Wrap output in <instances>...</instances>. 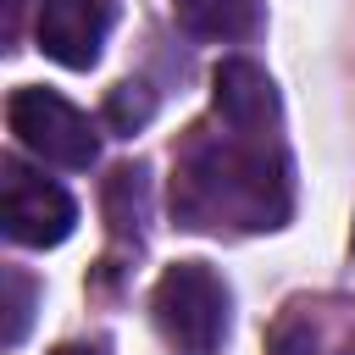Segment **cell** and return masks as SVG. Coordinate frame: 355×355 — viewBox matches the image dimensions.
<instances>
[{"label":"cell","mask_w":355,"mask_h":355,"mask_svg":"<svg viewBox=\"0 0 355 355\" xmlns=\"http://www.w3.org/2000/svg\"><path fill=\"white\" fill-rule=\"evenodd\" d=\"M227 128V122H222ZM172 205L183 227H277L288 216V161L272 128L200 133L178 155Z\"/></svg>","instance_id":"cell-1"},{"label":"cell","mask_w":355,"mask_h":355,"mask_svg":"<svg viewBox=\"0 0 355 355\" xmlns=\"http://www.w3.org/2000/svg\"><path fill=\"white\" fill-rule=\"evenodd\" d=\"M150 316L178 355H211L227 338V288L205 261H178L155 277Z\"/></svg>","instance_id":"cell-2"},{"label":"cell","mask_w":355,"mask_h":355,"mask_svg":"<svg viewBox=\"0 0 355 355\" xmlns=\"http://www.w3.org/2000/svg\"><path fill=\"white\" fill-rule=\"evenodd\" d=\"M6 128H11L17 144H22L28 155H39L44 166L83 172V166H94V155H100L94 122H89L78 105H67L61 94H50V89H17V94L6 100Z\"/></svg>","instance_id":"cell-3"},{"label":"cell","mask_w":355,"mask_h":355,"mask_svg":"<svg viewBox=\"0 0 355 355\" xmlns=\"http://www.w3.org/2000/svg\"><path fill=\"white\" fill-rule=\"evenodd\" d=\"M0 222H6V239L11 244H28V250H50L72 233L78 222V205L61 183H50L44 172H33L28 161L6 155L0 161Z\"/></svg>","instance_id":"cell-4"},{"label":"cell","mask_w":355,"mask_h":355,"mask_svg":"<svg viewBox=\"0 0 355 355\" xmlns=\"http://www.w3.org/2000/svg\"><path fill=\"white\" fill-rule=\"evenodd\" d=\"M111 22H116V6H111V0H39L33 39H39V50H44L55 67L83 72V67L100 61Z\"/></svg>","instance_id":"cell-5"},{"label":"cell","mask_w":355,"mask_h":355,"mask_svg":"<svg viewBox=\"0 0 355 355\" xmlns=\"http://www.w3.org/2000/svg\"><path fill=\"white\" fill-rule=\"evenodd\" d=\"M211 105L227 128H272L277 122V94L272 78L255 61H222L211 72Z\"/></svg>","instance_id":"cell-6"},{"label":"cell","mask_w":355,"mask_h":355,"mask_svg":"<svg viewBox=\"0 0 355 355\" xmlns=\"http://www.w3.org/2000/svg\"><path fill=\"white\" fill-rule=\"evenodd\" d=\"M172 11L200 39H244L261 22V0H172Z\"/></svg>","instance_id":"cell-7"},{"label":"cell","mask_w":355,"mask_h":355,"mask_svg":"<svg viewBox=\"0 0 355 355\" xmlns=\"http://www.w3.org/2000/svg\"><path fill=\"white\" fill-rule=\"evenodd\" d=\"M28 311H33V283L22 272H6V344H22Z\"/></svg>","instance_id":"cell-8"},{"label":"cell","mask_w":355,"mask_h":355,"mask_svg":"<svg viewBox=\"0 0 355 355\" xmlns=\"http://www.w3.org/2000/svg\"><path fill=\"white\" fill-rule=\"evenodd\" d=\"M105 116H111V122H116L122 133H133V128H139V122L150 116V94H144L139 83H122V89L111 94V105H105Z\"/></svg>","instance_id":"cell-9"},{"label":"cell","mask_w":355,"mask_h":355,"mask_svg":"<svg viewBox=\"0 0 355 355\" xmlns=\"http://www.w3.org/2000/svg\"><path fill=\"white\" fill-rule=\"evenodd\" d=\"M266 355H316V333H311L300 316H288V322H277V333H272Z\"/></svg>","instance_id":"cell-10"},{"label":"cell","mask_w":355,"mask_h":355,"mask_svg":"<svg viewBox=\"0 0 355 355\" xmlns=\"http://www.w3.org/2000/svg\"><path fill=\"white\" fill-rule=\"evenodd\" d=\"M50 355H100V349H89V344H61V349H50Z\"/></svg>","instance_id":"cell-11"},{"label":"cell","mask_w":355,"mask_h":355,"mask_svg":"<svg viewBox=\"0 0 355 355\" xmlns=\"http://www.w3.org/2000/svg\"><path fill=\"white\" fill-rule=\"evenodd\" d=\"M17 6H22V0H6V11H11V17H17Z\"/></svg>","instance_id":"cell-12"}]
</instances>
